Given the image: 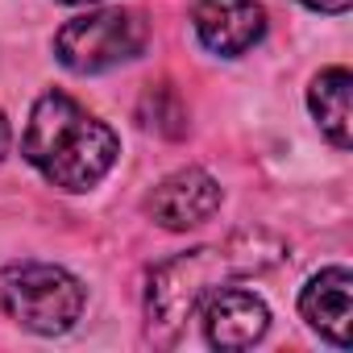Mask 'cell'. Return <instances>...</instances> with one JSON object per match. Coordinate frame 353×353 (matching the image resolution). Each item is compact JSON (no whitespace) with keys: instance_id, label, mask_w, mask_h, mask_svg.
Returning a JSON list of instances; mask_svg holds the SVG:
<instances>
[{"instance_id":"1","label":"cell","mask_w":353,"mask_h":353,"mask_svg":"<svg viewBox=\"0 0 353 353\" xmlns=\"http://www.w3.org/2000/svg\"><path fill=\"white\" fill-rule=\"evenodd\" d=\"M21 154L30 158V166L42 170L46 183L63 192H88L112 170L121 141L100 117H92L71 96L46 92L30 112Z\"/></svg>"},{"instance_id":"2","label":"cell","mask_w":353,"mask_h":353,"mask_svg":"<svg viewBox=\"0 0 353 353\" xmlns=\"http://www.w3.org/2000/svg\"><path fill=\"white\" fill-rule=\"evenodd\" d=\"M237 274L229 250H192L162 262L150 274V291H145V316H150V332L158 341H174L183 332V324L204 307V299L229 279Z\"/></svg>"},{"instance_id":"3","label":"cell","mask_w":353,"mask_h":353,"mask_svg":"<svg viewBox=\"0 0 353 353\" xmlns=\"http://www.w3.org/2000/svg\"><path fill=\"white\" fill-rule=\"evenodd\" d=\"M0 307L30 332L54 336L83 316V283L63 266L21 262L0 270Z\"/></svg>"},{"instance_id":"4","label":"cell","mask_w":353,"mask_h":353,"mask_svg":"<svg viewBox=\"0 0 353 353\" xmlns=\"http://www.w3.org/2000/svg\"><path fill=\"white\" fill-rule=\"evenodd\" d=\"M141 46H145V21L129 9H96L71 17L54 38L59 63L79 75H96L117 63H129L141 54Z\"/></svg>"},{"instance_id":"5","label":"cell","mask_w":353,"mask_h":353,"mask_svg":"<svg viewBox=\"0 0 353 353\" xmlns=\"http://www.w3.org/2000/svg\"><path fill=\"white\" fill-rule=\"evenodd\" d=\"M216 208H221V183L200 166H183V170L166 174L145 200V212L170 233L208 225L216 216Z\"/></svg>"},{"instance_id":"6","label":"cell","mask_w":353,"mask_h":353,"mask_svg":"<svg viewBox=\"0 0 353 353\" xmlns=\"http://www.w3.org/2000/svg\"><path fill=\"white\" fill-rule=\"evenodd\" d=\"M196 34L216 54H245L266 34V9L258 0H196Z\"/></svg>"},{"instance_id":"7","label":"cell","mask_w":353,"mask_h":353,"mask_svg":"<svg viewBox=\"0 0 353 353\" xmlns=\"http://www.w3.org/2000/svg\"><path fill=\"white\" fill-rule=\"evenodd\" d=\"M270 328V312L254 291L229 287L204 299V332L216 349H250L266 336Z\"/></svg>"},{"instance_id":"8","label":"cell","mask_w":353,"mask_h":353,"mask_svg":"<svg viewBox=\"0 0 353 353\" xmlns=\"http://www.w3.org/2000/svg\"><path fill=\"white\" fill-rule=\"evenodd\" d=\"M299 316L336 349L349 345V320H353V279L345 266H328L320 270L303 295H299Z\"/></svg>"},{"instance_id":"9","label":"cell","mask_w":353,"mask_h":353,"mask_svg":"<svg viewBox=\"0 0 353 353\" xmlns=\"http://www.w3.org/2000/svg\"><path fill=\"white\" fill-rule=\"evenodd\" d=\"M349 71L345 67H328L312 79V92H307V104H312V117L320 121L324 137L336 145V150H349Z\"/></svg>"},{"instance_id":"10","label":"cell","mask_w":353,"mask_h":353,"mask_svg":"<svg viewBox=\"0 0 353 353\" xmlns=\"http://www.w3.org/2000/svg\"><path fill=\"white\" fill-rule=\"evenodd\" d=\"M141 117H150L145 125H154V129L166 133V137H179V133L188 129V108L179 104V96H174L170 88H154V92H145V100H141Z\"/></svg>"},{"instance_id":"11","label":"cell","mask_w":353,"mask_h":353,"mask_svg":"<svg viewBox=\"0 0 353 353\" xmlns=\"http://www.w3.org/2000/svg\"><path fill=\"white\" fill-rule=\"evenodd\" d=\"M307 9H316V13H345L349 9V0H303Z\"/></svg>"},{"instance_id":"12","label":"cell","mask_w":353,"mask_h":353,"mask_svg":"<svg viewBox=\"0 0 353 353\" xmlns=\"http://www.w3.org/2000/svg\"><path fill=\"white\" fill-rule=\"evenodd\" d=\"M9 141H13V129H9V121H5V112H0V158L9 154Z\"/></svg>"},{"instance_id":"13","label":"cell","mask_w":353,"mask_h":353,"mask_svg":"<svg viewBox=\"0 0 353 353\" xmlns=\"http://www.w3.org/2000/svg\"><path fill=\"white\" fill-rule=\"evenodd\" d=\"M67 5H96V0H67Z\"/></svg>"}]
</instances>
